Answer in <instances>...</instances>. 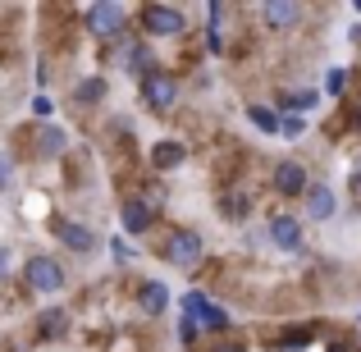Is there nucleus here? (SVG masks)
I'll return each instance as SVG.
<instances>
[{"label": "nucleus", "instance_id": "f257e3e1", "mask_svg": "<svg viewBox=\"0 0 361 352\" xmlns=\"http://www.w3.org/2000/svg\"><path fill=\"white\" fill-rule=\"evenodd\" d=\"M137 92H142V106H147L151 115H169V110L178 106V78H174V73H165L160 64L137 78Z\"/></svg>", "mask_w": 361, "mask_h": 352}, {"label": "nucleus", "instance_id": "f03ea898", "mask_svg": "<svg viewBox=\"0 0 361 352\" xmlns=\"http://www.w3.org/2000/svg\"><path fill=\"white\" fill-rule=\"evenodd\" d=\"M23 289L37 293V298H55V293L64 289V265L55 261V256H46V252L27 256V265H23Z\"/></svg>", "mask_w": 361, "mask_h": 352}, {"label": "nucleus", "instance_id": "7ed1b4c3", "mask_svg": "<svg viewBox=\"0 0 361 352\" xmlns=\"http://www.w3.org/2000/svg\"><path fill=\"white\" fill-rule=\"evenodd\" d=\"M183 316H192L202 329H211V334H229L233 329V320H229V311L220 307V302H211L202 289H192V293H183Z\"/></svg>", "mask_w": 361, "mask_h": 352}, {"label": "nucleus", "instance_id": "20e7f679", "mask_svg": "<svg viewBox=\"0 0 361 352\" xmlns=\"http://www.w3.org/2000/svg\"><path fill=\"white\" fill-rule=\"evenodd\" d=\"M137 23H142L147 37H183L188 32V14L174 9V5H142Z\"/></svg>", "mask_w": 361, "mask_h": 352}, {"label": "nucleus", "instance_id": "39448f33", "mask_svg": "<svg viewBox=\"0 0 361 352\" xmlns=\"http://www.w3.org/2000/svg\"><path fill=\"white\" fill-rule=\"evenodd\" d=\"M82 23H87L92 37H101V42H115V37H123V23H128V5H87L82 9Z\"/></svg>", "mask_w": 361, "mask_h": 352}, {"label": "nucleus", "instance_id": "423d86ee", "mask_svg": "<svg viewBox=\"0 0 361 352\" xmlns=\"http://www.w3.org/2000/svg\"><path fill=\"white\" fill-rule=\"evenodd\" d=\"M202 252H206V243H202L197 229H174L169 243H165V261L174 265V270H197V265H202Z\"/></svg>", "mask_w": 361, "mask_h": 352}, {"label": "nucleus", "instance_id": "0eeeda50", "mask_svg": "<svg viewBox=\"0 0 361 352\" xmlns=\"http://www.w3.org/2000/svg\"><path fill=\"white\" fill-rule=\"evenodd\" d=\"M270 183H274V193H279V197H288V202H293V197L307 193L311 178H307V165H302V160H279L274 174H270Z\"/></svg>", "mask_w": 361, "mask_h": 352}, {"label": "nucleus", "instance_id": "6e6552de", "mask_svg": "<svg viewBox=\"0 0 361 352\" xmlns=\"http://www.w3.org/2000/svg\"><path fill=\"white\" fill-rule=\"evenodd\" d=\"M51 233L60 238L69 252H78V256H92V252H97V233H92L87 224H78V220H64V215H60V220H51Z\"/></svg>", "mask_w": 361, "mask_h": 352}, {"label": "nucleus", "instance_id": "1a4fd4ad", "mask_svg": "<svg viewBox=\"0 0 361 352\" xmlns=\"http://www.w3.org/2000/svg\"><path fill=\"white\" fill-rule=\"evenodd\" d=\"M119 224H123L128 238H142L151 224H156V202H147V197H128L123 211H119Z\"/></svg>", "mask_w": 361, "mask_h": 352}, {"label": "nucleus", "instance_id": "9d476101", "mask_svg": "<svg viewBox=\"0 0 361 352\" xmlns=\"http://www.w3.org/2000/svg\"><path fill=\"white\" fill-rule=\"evenodd\" d=\"M270 243L279 247V252H302L307 247V238H302V220L298 215H270Z\"/></svg>", "mask_w": 361, "mask_h": 352}, {"label": "nucleus", "instance_id": "9b49d317", "mask_svg": "<svg viewBox=\"0 0 361 352\" xmlns=\"http://www.w3.org/2000/svg\"><path fill=\"white\" fill-rule=\"evenodd\" d=\"M302 202H307V220H334V211H338V197H334V188L329 183H307V193H302Z\"/></svg>", "mask_w": 361, "mask_h": 352}, {"label": "nucleus", "instance_id": "f8f14e48", "mask_svg": "<svg viewBox=\"0 0 361 352\" xmlns=\"http://www.w3.org/2000/svg\"><path fill=\"white\" fill-rule=\"evenodd\" d=\"M261 18L270 32H288V28L302 23V5L298 0H270V5H261Z\"/></svg>", "mask_w": 361, "mask_h": 352}, {"label": "nucleus", "instance_id": "ddd939ff", "mask_svg": "<svg viewBox=\"0 0 361 352\" xmlns=\"http://www.w3.org/2000/svg\"><path fill=\"white\" fill-rule=\"evenodd\" d=\"M188 160V147L178 138H160L156 147H151V169H156V174H165V169H178Z\"/></svg>", "mask_w": 361, "mask_h": 352}, {"label": "nucleus", "instance_id": "4468645a", "mask_svg": "<svg viewBox=\"0 0 361 352\" xmlns=\"http://www.w3.org/2000/svg\"><path fill=\"white\" fill-rule=\"evenodd\" d=\"M165 307H169V289L160 279H142L137 284V311L142 316H165Z\"/></svg>", "mask_w": 361, "mask_h": 352}, {"label": "nucleus", "instance_id": "2eb2a0df", "mask_svg": "<svg viewBox=\"0 0 361 352\" xmlns=\"http://www.w3.org/2000/svg\"><path fill=\"white\" fill-rule=\"evenodd\" d=\"M106 97H110V83L106 78H82L78 87H73V106H101Z\"/></svg>", "mask_w": 361, "mask_h": 352}, {"label": "nucleus", "instance_id": "dca6fc26", "mask_svg": "<svg viewBox=\"0 0 361 352\" xmlns=\"http://www.w3.org/2000/svg\"><path fill=\"white\" fill-rule=\"evenodd\" d=\"M252 193H224L220 197V211H224V220H233V224H243L247 215H252Z\"/></svg>", "mask_w": 361, "mask_h": 352}, {"label": "nucleus", "instance_id": "f3484780", "mask_svg": "<svg viewBox=\"0 0 361 352\" xmlns=\"http://www.w3.org/2000/svg\"><path fill=\"white\" fill-rule=\"evenodd\" d=\"M316 106H320V92H283V97H279L283 115H302V119H307V110H316Z\"/></svg>", "mask_w": 361, "mask_h": 352}, {"label": "nucleus", "instance_id": "a211bd4d", "mask_svg": "<svg viewBox=\"0 0 361 352\" xmlns=\"http://www.w3.org/2000/svg\"><path fill=\"white\" fill-rule=\"evenodd\" d=\"M69 334V311H42L37 316V339H64Z\"/></svg>", "mask_w": 361, "mask_h": 352}, {"label": "nucleus", "instance_id": "6ab92c4d", "mask_svg": "<svg viewBox=\"0 0 361 352\" xmlns=\"http://www.w3.org/2000/svg\"><path fill=\"white\" fill-rule=\"evenodd\" d=\"M64 147H69V138H64V133L55 128V123H46V128L37 133V156H42V160H55Z\"/></svg>", "mask_w": 361, "mask_h": 352}, {"label": "nucleus", "instance_id": "aec40b11", "mask_svg": "<svg viewBox=\"0 0 361 352\" xmlns=\"http://www.w3.org/2000/svg\"><path fill=\"white\" fill-rule=\"evenodd\" d=\"M123 64H128V73H133V78H142V73H151V69H156V60H151V51H147L142 42H133L128 51H123Z\"/></svg>", "mask_w": 361, "mask_h": 352}, {"label": "nucleus", "instance_id": "412c9836", "mask_svg": "<svg viewBox=\"0 0 361 352\" xmlns=\"http://www.w3.org/2000/svg\"><path fill=\"white\" fill-rule=\"evenodd\" d=\"M206 14H211V28H206V46L220 55V51H224V5H211Z\"/></svg>", "mask_w": 361, "mask_h": 352}, {"label": "nucleus", "instance_id": "4be33fe9", "mask_svg": "<svg viewBox=\"0 0 361 352\" xmlns=\"http://www.w3.org/2000/svg\"><path fill=\"white\" fill-rule=\"evenodd\" d=\"M247 123L261 133H279V115H274L270 106H247Z\"/></svg>", "mask_w": 361, "mask_h": 352}, {"label": "nucleus", "instance_id": "5701e85b", "mask_svg": "<svg viewBox=\"0 0 361 352\" xmlns=\"http://www.w3.org/2000/svg\"><path fill=\"white\" fill-rule=\"evenodd\" d=\"M343 87H348V69H329L325 73V97H343Z\"/></svg>", "mask_w": 361, "mask_h": 352}, {"label": "nucleus", "instance_id": "b1692460", "mask_svg": "<svg viewBox=\"0 0 361 352\" xmlns=\"http://www.w3.org/2000/svg\"><path fill=\"white\" fill-rule=\"evenodd\" d=\"M279 133L283 138H302V133H307V119L302 115H279Z\"/></svg>", "mask_w": 361, "mask_h": 352}, {"label": "nucleus", "instance_id": "393cba45", "mask_svg": "<svg viewBox=\"0 0 361 352\" xmlns=\"http://www.w3.org/2000/svg\"><path fill=\"white\" fill-rule=\"evenodd\" d=\"M197 329H202V325H197L192 316H183V320H178V344L192 348V344H197Z\"/></svg>", "mask_w": 361, "mask_h": 352}, {"label": "nucleus", "instance_id": "a878e982", "mask_svg": "<svg viewBox=\"0 0 361 352\" xmlns=\"http://www.w3.org/2000/svg\"><path fill=\"white\" fill-rule=\"evenodd\" d=\"M9 178H14V156H9V151H0V193L9 188Z\"/></svg>", "mask_w": 361, "mask_h": 352}, {"label": "nucleus", "instance_id": "bb28decb", "mask_svg": "<svg viewBox=\"0 0 361 352\" xmlns=\"http://www.w3.org/2000/svg\"><path fill=\"white\" fill-rule=\"evenodd\" d=\"M32 115H37V119H51V115H55V101H51V97H32Z\"/></svg>", "mask_w": 361, "mask_h": 352}, {"label": "nucleus", "instance_id": "cd10ccee", "mask_svg": "<svg viewBox=\"0 0 361 352\" xmlns=\"http://www.w3.org/2000/svg\"><path fill=\"white\" fill-rule=\"evenodd\" d=\"M110 252H115L119 261H128V256H133V252H128V243H123V238H115V243H110Z\"/></svg>", "mask_w": 361, "mask_h": 352}, {"label": "nucleus", "instance_id": "c85d7f7f", "mask_svg": "<svg viewBox=\"0 0 361 352\" xmlns=\"http://www.w3.org/2000/svg\"><path fill=\"white\" fill-rule=\"evenodd\" d=\"M325 352H357V348H353V344H343V339H334V344H329Z\"/></svg>", "mask_w": 361, "mask_h": 352}, {"label": "nucleus", "instance_id": "c756f323", "mask_svg": "<svg viewBox=\"0 0 361 352\" xmlns=\"http://www.w3.org/2000/svg\"><path fill=\"white\" fill-rule=\"evenodd\" d=\"M9 274V247H0V279Z\"/></svg>", "mask_w": 361, "mask_h": 352}, {"label": "nucleus", "instance_id": "7c9ffc66", "mask_svg": "<svg viewBox=\"0 0 361 352\" xmlns=\"http://www.w3.org/2000/svg\"><path fill=\"white\" fill-rule=\"evenodd\" d=\"M215 352H243V344H229V348H215Z\"/></svg>", "mask_w": 361, "mask_h": 352}, {"label": "nucleus", "instance_id": "2f4dec72", "mask_svg": "<svg viewBox=\"0 0 361 352\" xmlns=\"http://www.w3.org/2000/svg\"><path fill=\"white\" fill-rule=\"evenodd\" d=\"M357 14H361V0H357Z\"/></svg>", "mask_w": 361, "mask_h": 352}, {"label": "nucleus", "instance_id": "473e14b6", "mask_svg": "<svg viewBox=\"0 0 361 352\" xmlns=\"http://www.w3.org/2000/svg\"><path fill=\"white\" fill-rule=\"evenodd\" d=\"M357 128H361V115H357Z\"/></svg>", "mask_w": 361, "mask_h": 352}]
</instances>
